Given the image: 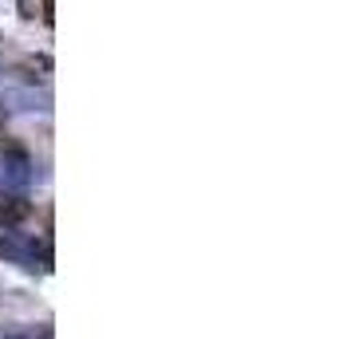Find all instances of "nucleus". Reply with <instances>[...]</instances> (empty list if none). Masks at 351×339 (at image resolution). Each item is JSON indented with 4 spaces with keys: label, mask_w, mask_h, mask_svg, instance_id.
<instances>
[{
    "label": "nucleus",
    "mask_w": 351,
    "mask_h": 339,
    "mask_svg": "<svg viewBox=\"0 0 351 339\" xmlns=\"http://www.w3.org/2000/svg\"><path fill=\"white\" fill-rule=\"evenodd\" d=\"M0 257L20 264L24 273H51V244L44 237H28L16 229H0Z\"/></svg>",
    "instance_id": "nucleus-1"
},
{
    "label": "nucleus",
    "mask_w": 351,
    "mask_h": 339,
    "mask_svg": "<svg viewBox=\"0 0 351 339\" xmlns=\"http://www.w3.org/2000/svg\"><path fill=\"white\" fill-rule=\"evenodd\" d=\"M32 181V158L20 150L16 142H4L0 138V194H20L24 186Z\"/></svg>",
    "instance_id": "nucleus-2"
},
{
    "label": "nucleus",
    "mask_w": 351,
    "mask_h": 339,
    "mask_svg": "<svg viewBox=\"0 0 351 339\" xmlns=\"http://www.w3.org/2000/svg\"><path fill=\"white\" fill-rule=\"evenodd\" d=\"M32 217V205L24 201L20 194H12L8 201H0V229H16Z\"/></svg>",
    "instance_id": "nucleus-3"
},
{
    "label": "nucleus",
    "mask_w": 351,
    "mask_h": 339,
    "mask_svg": "<svg viewBox=\"0 0 351 339\" xmlns=\"http://www.w3.org/2000/svg\"><path fill=\"white\" fill-rule=\"evenodd\" d=\"M0 103H12L16 111H44L48 107V95H36V91H4V99Z\"/></svg>",
    "instance_id": "nucleus-4"
},
{
    "label": "nucleus",
    "mask_w": 351,
    "mask_h": 339,
    "mask_svg": "<svg viewBox=\"0 0 351 339\" xmlns=\"http://www.w3.org/2000/svg\"><path fill=\"white\" fill-rule=\"evenodd\" d=\"M4 339H51V327L40 323V327H24V331H12V336H4Z\"/></svg>",
    "instance_id": "nucleus-5"
},
{
    "label": "nucleus",
    "mask_w": 351,
    "mask_h": 339,
    "mask_svg": "<svg viewBox=\"0 0 351 339\" xmlns=\"http://www.w3.org/2000/svg\"><path fill=\"white\" fill-rule=\"evenodd\" d=\"M16 8H20V16H24V20H36V12H40V0H16Z\"/></svg>",
    "instance_id": "nucleus-6"
}]
</instances>
